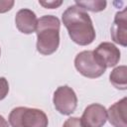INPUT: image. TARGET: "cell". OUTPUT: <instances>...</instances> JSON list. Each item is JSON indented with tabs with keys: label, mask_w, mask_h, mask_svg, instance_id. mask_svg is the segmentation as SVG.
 <instances>
[{
	"label": "cell",
	"mask_w": 127,
	"mask_h": 127,
	"mask_svg": "<svg viewBox=\"0 0 127 127\" xmlns=\"http://www.w3.org/2000/svg\"><path fill=\"white\" fill-rule=\"evenodd\" d=\"M63 23L67 30L69 38L79 46L90 45L95 40V30L92 21L82 8L74 5L68 6L62 16Z\"/></svg>",
	"instance_id": "obj_1"
},
{
	"label": "cell",
	"mask_w": 127,
	"mask_h": 127,
	"mask_svg": "<svg viewBox=\"0 0 127 127\" xmlns=\"http://www.w3.org/2000/svg\"><path fill=\"white\" fill-rule=\"evenodd\" d=\"M60 28L61 22L58 17L53 15H44L38 19L37 33V51L44 55L54 54L60 46Z\"/></svg>",
	"instance_id": "obj_2"
},
{
	"label": "cell",
	"mask_w": 127,
	"mask_h": 127,
	"mask_svg": "<svg viewBox=\"0 0 127 127\" xmlns=\"http://www.w3.org/2000/svg\"><path fill=\"white\" fill-rule=\"evenodd\" d=\"M12 127H48L47 114L38 108L19 106L13 108L8 118Z\"/></svg>",
	"instance_id": "obj_3"
},
{
	"label": "cell",
	"mask_w": 127,
	"mask_h": 127,
	"mask_svg": "<svg viewBox=\"0 0 127 127\" xmlns=\"http://www.w3.org/2000/svg\"><path fill=\"white\" fill-rule=\"evenodd\" d=\"M74 66L80 74L88 78L99 77L106 69L96 61L92 51H82L77 54L74 59Z\"/></svg>",
	"instance_id": "obj_4"
},
{
	"label": "cell",
	"mask_w": 127,
	"mask_h": 127,
	"mask_svg": "<svg viewBox=\"0 0 127 127\" xmlns=\"http://www.w3.org/2000/svg\"><path fill=\"white\" fill-rule=\"evenodd\" d=\"M53 102L57 111L63 115H70L77 106V96L74 90L67 86H59L54 92Z\"/></svg>",
	"instance_id": "obj_5"
},
{
	"label": "cell",
	"mask_w": 127,
	"mask_h": 127,
	"mask_svg": "<svg viewBox=\"0 0 127 127\" xmlns=\"http://www.w3.org/2000/svg\"><path fill=\"white\" fill-rule=\"evenodd\" d=\"M96 61L105 68L115 66L120 60L121 53L119 49L110 42H103L92 51Z\"/></svg>",
	"instance_id": "obj_6"
},
{
	"label": "cell",
	"mask_w": 127,
	"mask_h": 127,
	"mask_svg": "<svg viewBox=\"0 0 127 127\" xmlns=\"http://www.w3.org/2000/svg\"><path fill=\"white\" fill-rule=\"evenodd\" d=\"M107 120V110L99 103L88 105L80 118L83 127H103Z\"/></svg>",
	"instance_id": "obj_7"
},
{
	"label": "cell",
	"mask_w": 127,
	"mask_h": 127,
	"mask_svg": "<svg viewBox=\"0 0 127 127\" xmlns=\"http://www.w3.org/2000/svg\"><path fill=\"white\" fill-rule=\"evenodd\" d=\"M111 38L123 47L127 46V10L123 9L115 14L113 24L111 26Z\"/></svg>",
	"instance_id": "obj_8"
},
{
	"label": "cell",
	"mask_w": 127,
	"mask_h": 127,
	"mask_svg": "<svg viewBox=\"0 0 127 127\" xmlns=\"http://www.w3.org/2000/svg\"><path fill=\"white\" fill-rule=\"evenodd\" d=\"M37 23H38V18L36 14L30 9H26V8L21 9L16 14L15 17L16 27L23 34L29 35L36 32Z\"/></svg>",
	"instance_id": "obj_9"
},
{
	"label": "cell",
	"mask_w": 127,
	"mask_h": 127,
	"mask_svg": "<svg viewBox=\"0 0 127 127\" xmlns=\"http://www.w3.org/2000/svg\"><path fill=\"white\" fill-rule=\"evenodd\" d=\"M127 98L123 97L112 104L107 110V119L113 127H127L126 121Z\"/></svg>",
	"instance_id": "obj_10"
},
{
	"label": "cell",
	"mask_w": 127,
	"mask_h": 127,
	"mask_svg": "<svg viewBox=\"0 0 127 127\" xmlns=\"http://www.w3.org/2000/svg\"><path fill=\"white\" fill-rule=\"evenodd\" d=\"M127 67L126 65L116 66L109 75V80L111 84L117 89L125 90L127 88V77H126Z\"/></svg>",
	"instance_id": "obj_11"
},
{
	"label": "cell",
	"mask_w": 127,
	"mask_h": 127,
	"mask_svg": "<svg viewBox=\"0 0 127 127\" xmlns=\"http://www.w3.org/2000/svg\"><path fill=\"white\" fill-rule=\"evenodd\" d=\"M106 1L102 0H87V1H75V5L82 8L84 11L100 12L106 7Z\"/></svg>",
	"instance_id": "obj_12"
},
{
	"label": "cell",
	"mask_w": 127,
	"mask_h": 127,
	"mask_svg": "<svg viewBox=\"0 0 127 127\" xmlns=\"http://www.w3.org/2000/svg\"><path fill=\"white\" fill-rule=\"evenodd\" d=\"M9 92V83L5 77H0V100L4 99Z\"/></svg>",
	"instance_id": "obj_13"
},
{
	"label": "cell",
	"mask_w": 127,
	"mask_h": 127,
	"mask_svg": "<svg viewBox=\"0 0 127 127\" xmlns=\"http://www.w3.org/2000/svg\"><path fill=\"white\" fill-rule=\"evenodd\" d=\"M63 127H83V126L81 124L80 118H78V117H69L64 121Z\"/></svg>",
	"instance_id": "obj_14"
},
{
	"label": "cell",
	"mask_w": 127,
	"mask_h": 127,
	"mask_svg": "<svg viewBox=\"0 0 127 127\" xmlns=\"http://www.w3.org/2000/svg\"><path fill=\"white\" fill-rule=\"evenodd\" d=\"M39 4L42 5L43 7L45 8H49V9H54V8H58L60 7L62 4H63V1L62 0H59V1H39Z\"/></svg>",
	"instance_id": "obj_15"
},
{
	"label": "cell",
	"mask_w": 127,
	"mask_h": 127,
	"mask_svg": "<svg viewBox=\"0 0 127 127\" xmlns=\"http://www.w3.org/2000/svg\"><path fill=\"white\" fill-rule=\"evenodd\" d=\"M15 2L13 0H0V13H5L12 9Z\"/></svg>",
	"instance_id": "obj_16"
},
{
	"label": "cell",
	"mask_w": 127,
	"mask_h": 127,
	"mask_svg": "<svg viewBox=\"0 0 127 127\" xmlns=\"http://www.w3.org/2000/svg\"><path fill=\"white\" fill-rule=\"evenodd\" d=\"M0 127H9L8 121L2 115H0Z\"/></svg>",
	"instance_id": "obj_17"
},
{
	"label": "cell",
	"mask_w": 127,
	"mask_h": 127,
	"mask_svg": "<svg viewBox=\"0 0 127 127\" xmlns=\"http://www.w3.org/2000/svg\"><path fill=\"white\" fill-rule=\"evenodd\" d=\"M0 57H1V48H0Z\"/></svg>",
	"instance_id": "obj_18"
}]
</instances>
